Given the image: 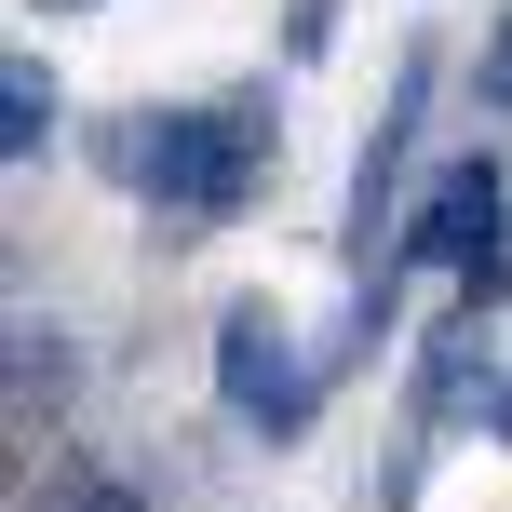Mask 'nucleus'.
<instances>
[{
    "label": "nucleus",
    "mask_w": 512,
    "mask_h": 512,
    "mask_svg": "<svg viewBox=\"0 0 512 512\" xmlns=\"http://www.w3.org/2000/svg\"><path fill=\"white\" fill-rule=\"evenodd\" d=\"M54 512H149V499H135V486H108V472H81V486L54 499Z\"/></svg>",
    "instance_id": "obj_7"
},
{
    "label": "nucleus",
    "mask_w": 512,
    "mask_h": 512,
    "mask_svg": "<svg viewBox=\"0 0 512 512\" xmlns=\"http://www.w3.org/2000/svg\"><path fill=\"white\" fill-rule=\"evenodd\" d=\"M216 391H230V418H256V432H310V364H297V337L270 324V310H230V324H216Z\"/></svg>",
    "instance_id": "obj_3"
},
{
    "label": "nucleus",
    "mask_w": 512,
    "mask_h": 512,
    "mask_svg": "<svg viewBox=\"0 0 512 512\" xmlns=\"http://www.w3.org/2000/svg\"><path fill=\"white\" fill-rule=\"evenodd\" d=\"M418 95H432V68L405 54V81H391L378 135H364V162H351V256H364V270H378V216H391V189H405V135H418Z\"/></svg>",
    "instance_id": "obj_4"
},
{
    "label": "nucleus",
    "mask_w": 512,
    "mask_h": 512,
    "mask_svg": "<svg viewBox=\"0 0 512 512\" xmlns=\"http://www.w3.org/2000/svg\"><path fill=\"white\" fill-rule=\"evenodd\" d=\"M486 95L512 108V14H499V41H486Z\"/></svg>",
    "instance_id": "obj_8"
},
{
    "label": "nucleus",
    "mask_w": 512,
    "mask_h": 512,
    "mask_svg": "<svg viewBox=\"0 0 512 512\" xmlns=\"http://www.w3.org/2000/svg\"><path fill=\"white\" fill-rule=\"evenodd\" d=\"M54 14H95V0H54Z\"/></svg>",
    "instance_id": "obj_10"
},
{
    "label": "nucleus",
    "mask_w": 512,
    "mask_h": 512,
    "mask_svg": "<svg viewBox=\"0 0 512 512\" xmlns=\"http://www.w3.org/2000/svg\"><path fill=\"white\" fill-rule=\"evenodd\" d=\"M54 108H68V95H54V68H41V54H14V68H0V149L41 162V149H54Z\"/></svg>",
    "instance_id": "obj_5"
},
{
    "label": "nucleus",
    "mask_w": 512,
    "mask_h": 512,
    "mask_svg": "<svg viewBox=\"0 0 512 512\" xmlns=\"http://www.w3.org/2000/svg\"><path fill=\"white\" fill-rule=\"evenodd\" d=\"M270 149H283V135H270V95L243 81V95L162 108V122H149V135H122L108 162H122V176H149V203H162V216H189V230H216V216H243V203H256V176H270Z\"/></svg>",
    "instance_id": "obj_1"
},
{
    "label": "nucleus",
    "mask_w": 512,
    "mask_h": 512,
    "mask_svg": "<svg viewBox=\"0 0 512 512\" xmlns=\"http://www.w3.org/2000/svg\"><path fill=\"white\" fill-rule=\"evenodd\" d=\"M54 405H68V351H54L41 324H14V432H41Z\"/></svg>",
    "instance_id": "obj_6"
},
{
    "label": "nucleus",
    "mask_w": 512,
    "mask_h": 512,
    "mask_svg": "<svg viewBox=\"0 0 512 512\" xmlns=\"http://www.w3.org/2000/svg\"><path fill=\"white\" fill-rule=\"evenodd\" d=\"M486 432H512V378H499V405H486Z\"/></svg>",
    "instance_id": "obj_9"
},
{
    "label": "nucleus",
    "mask_w": 512,
    "mask_h": 512,
    "mask_svg": "<svg viewBox=\"0 0 512 512\" xmlns=\"http://www.w3.org/2000/svg\"><path fill=\"white\" fill-rule=\"evenodd\" d=\"M499 216H512L499 149H486V162H445L432 203H418V230H405V256H445V270L472 283V310H486V297H499Z\"/></svg>",
    "instance_id": "obj_2"
}]
</instances>
